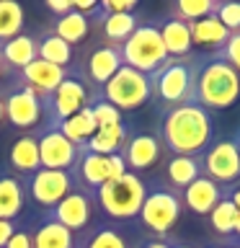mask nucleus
<instances>
[{
    "instance_id": "34",
    "label": "nucleus",
    "mask_w": 240,
    "mask_h": 248,
    "mask_svg": "<svg viewBox=\"0 0 240 248\" xmlns=\"http://www.w3.org/2000/svg\"><path fill=\"white\" fill-rule=\"evenodd\" d=\"M90 111H93V119H96L98 129H106V127H116V124L124 122V114L119 111L116 106H111L108 101H104L96 93H90V101H88Z\"/></svg>"
},
{
    "instance_id": "17",
    "label": "nucleus",
    "mask_w": 240,
    "mask_h": 248,
    "mask_svg": "<svg viewBox=\"0 0 240 248\" xmlns=\"http://www.w3.org/2000/svg\"><path fill=\"white\" fill-rule=\"evenodd\" d=\"M42 168L39 160V129L18 135L8 147V173L18 176L21 181Z\"/></svg>"
},
{
    "instance_id": "26",
    "label": "nucleus",
    "mask_w": 240,
    "mask_h": 248,
    "mask_svg": "<svg viewBox=\"0 0 240 248\" xmlns=\"http://www.w3.org/2000/svg\"><path fill=\"white\" fill-rule=\"evenodd\" d=\"M129 135H132L129 122H121L116 127H106V129H96V135L85 142V150L96 155H121Z\"/></svg>"
},
{
    "instance_id": "40",
    "label": "nucleus",
    "mask_w": 240,
    "mask_h": 248,
    "mask_svg": "<svg viewBox=\"0 0 240 248\" xmlns=\"http://www.w3.org/2000/svg\"><path fill=\"white\" fill-rule=\"evenodd\" d=\"M15 225H18V222H8V220H0V248H5V243H8V240H11L13 230H15Z\"/></svg>"
},
{
    "instance_id": "18",
    "label": "nucleus",
    "mask_w": 240,
    "mask_h": 248,
    "mask_svg": "<svg viewBox=\"0 0 240 248\" xmlns=\"http://www.w3.org/2000/svg\"><path fill=\"white\" fill-rule=\"evenodd\" d=\"M70 173H73V181L77 189L96 194L111 178V173H108V155H96V153H88L85 147H80L77 163Z\"/></svg>"
},
{
    "instance_id": "8",
    "label": "nucleus",
    "mask_w": 240,
    "mask_h": 248,
    "mask_svg": "<svg viewBox=\"0 0 240 248\" xmlns=\"http://www.w3.org/2000/svg\"><path fill=\"white\" fill-rule=\"evenodd\" d=\"M88 101H90V91L85 88L80 75L70 67V75L57 85V91H52L42 101V111H44L42 127H60L62 122H67L73 114L88 106Z\"/></svg>"
},
{
    "instance_id": "21",
    "label": "nucleus",
    "mask_w": 240,
    "mask_h": 248,
    "mask_svg": "<svg viewBox=\"0 0 240 248\" xmlns=\"http://www.w3.org/2000/svg\"><path fill=\"white\" fill-rule=\"evenodd\" d=\"M29 199H26V189L18 176L0 170V220L8 222H18L23 217Z\"/></svg>"
},
{
    "instance_id": "22",
    "label": "nucleus",
    "mask_w": 240,
    "mask_h": 248,
    "mask_svg": "<svg viewBox=\"0 0 240 248\" xmlns=\"http://www.w3.org/2000/svg\"><path fill=\"white\" fill-rule=\"evenodd\" d=\"M163 173L160 178L168 186H173L176 191H183L191 181H196L201 176V155L199 158H189V155H168L163 158Z\"/></svg>"
},
{
    "instance_id": "15",
    "label": "nucleus",
    "mask_w": 240,
    "mask_h": 248,
    "mask_svg": "<svg viewBox=\"0 0 240 248\" xmlns=\"http://www.w3.org/2000/svg\"><path fill=\"white\" fill-rule=\"evenodd\" d=\"M80 155V147L73 145L57 127L39 129V160L49 170H73Z\"/></svg>"
},
{
    "instance_id": "31",
    "label": "nucleus",
    "mask_w": 240,
    "mask_h": 248,
    "mask_svg": "<svg viewBox=\"0 0 240 248\" xmlns=\"http://www.w3.org/2000/svg\"><path fill=\"white\" fill-rule=\"evenodd\" d=\"M26 13H23L21 3L15 0H0V44L11 42L18 34H23V21Z\"/></svg>"
},
{
    "instance_id": "30",
    "label": "nucleus",
    "mask_w": 240,
    "mask_h": 248,
    "mask_svg": "<svg viewBox=\"0 0 240 248\" xmlns=\"http://www.w3.org/2000/svg\"><path fill=\"white\" fill-rule=\"evenodd\" d=\"M62 135H65L73 145H77V147H85V142L96 135V129H98V124H96V119H93V111H90V106H85V108H80L77 114H73L67 122H62L60 127H57Z\"/></svg>"
},
{
    "instance_id": "39",
    "label": "nucleus",
    "mask_w": 240,
    "mask_h": 248,
    "mask_svg": "<svg viewBox=\"0 0 240 248\" xmlns=\"http://www.w3.org/2000/svg\"><path fill=\"white\" fill-rule=\"evenodd\" d=\"M46 11H52L54 18L67 16L70 11H73V0H46Z\"/></svg>"
},
{
    "instance_id": "13",
    "label": "nucleus",
    "mask_w": 240,
    "mask_h": 248,
    "mask_svg": "<svg viewBox=\"0 0 240 248\" xmlns=\"http://www.w3.org/2000/svg\"><path fill=\"white\" fill-rule=\"evenodd\" d=\"M96 197L83 189H75L67 194L65 199L60 202L54 209H49V212H42V215H49L52 220H57L60 225H65V228L70 232H85L93 225V217H96Z\"/></svg>"
},
{
    "instance_id": "1",
    "label": "nucleus",
    "mask_w": 240,
    "mask_h": 248,
    "mask_svg": "<svg viewBox=\"0 0 240 248\" xmlns=\"http://www.w3.org/2000/svg\"><path fill=\"white\" fill-rule=\"evenodd\" d=\"M158 140L168 155H189L199 158L214 142L212 111L199 106L196 101L163 108L158 119Z\"/></svg>"
},
{
    "instance_id": "20",
    "label": "nucleus",
    "mask_w": 240,
    "mask_h": 248,
    "mask_svg": "<svg viewBox=\"0 0 240 248\" xmlns=\"http://www.w3.org/2000/svg\"><path fill=\"white\" fill-rule=\"evenodd\" d=\"M36 57H39L36 36H31V34H18L15 39H11V42L0 44V65H3L5 78H13L15 73H21V70L29 67Z\"/></svg>"
},
{
    "instance_id": "42",
    "label": "nucleus",
    "mask_w": 240,
    "mask_h": 248,
    "mask_svg": "<svg viewBox=\"0 0 240 248\" xmlns=\"http://www.w3.org/2000/svg\"><path fill=\"white\" fill-rule=\"evenodd\" d=\"M225 197H227L232 204L238 207V212H240V181L235 186H230V189H225Z\"/></svg>"
},
{
    "instance_id": "38",
    "label": "nucleus",
    "mask_w": 240,
    "mask_h": 248,
    "mask_svg": "<svg viewBox=\"0 0 240 248\" xmlns=\"http://www.w3.org/2000/svg\"><path fill=\"white\" fill-rule=\"evenodd\" d=\"M104 13H137V0H101Z\"/></svg>"
},
{
    "instance_id": "14",
    "label": "nucleus",
    "mask_w": 240,
    "mask_h": 248,
    "mask_svg": "<svg viewBox=\"0 0 240 248\" xmlns=\"http://www.w3.org/2000/svg\"><path fill=\"white\" fill-rule=\"evenodd\" d=\"M121 158H124V166L132 173H150L155 166H160L163 158H165V150H163L160 140L155 132H132L127 145L121 150Z\"/></svg>"
},
{
    "instance_id": "2",
    "label": "nucleus",
    "mask_w": 240,
    "mask_h": 248,
    "mask_svg": "<svg viewBox=\"0 0 240 248\" xmlns=\"http://www.w3.org/2000/svg\"><path fill=\"white\" fill-rule=\"evenodd\" d=\"M240 98V73H235L227 62L217 54H204L196 70V85H194V101L207 111L230 108Z\"/></svg>"
},
{
    "instance_id": "27",
    "label": "nucleus",
    "mask_w": 240,
    "mask_h": 248,
    "mask_svg": "<svg viewBox=\"0 0 240 248\" xmlns=\"http://www.w3.org/2000/svg\"><path fill=\"white\" fill-rule=\"evenodd\" d=\"M160 26V36H163V44H165V52L168 57H189L194 54V42H191V31H189V23L183 21H176V18H165Z\"/></svg>"
},
{
    "instance_id": "9",
    "label": "nucleus",
    "mask_w": 240,
    "mask_h": 248,
    "mask_svg": "<svg viewBox=\"0 0 240 248\" xmlns=\"http://www.w3.org/2000/svg\"><path fill=\"white\" fill-rule=\"evenodd\" d=\"M23 189H26V199L42 207V212H49L75 189L73 173L70 170H49L39 168L36 173L23 178Z\"/></svg>"
},
{
    "instance_id": "19",
    "label": "nucleus",
    "mask_w": 240,
    "mask_h": 248,
    "mask_svg": "<svg viewBox=\"0 0 240 248\" xmlns=\"http://www.w3.org/2000/svg\"><path fill=\"white\" fill-rule=\"evenodd\" d=\"M222 199H225V189L217 186L214 181H209L207 176H199L196 181H191L181 191L183 209L191 215H199V217H209V212H212Z\"/></svg>"
},
{
    "instance_id": "48",
    "label": "nucleus",
    "mask_w": 240,
    "mask_h": 248,
    "mask_svg": "<svg viewBox=\"0 0 240 248\" xmlns=\"http://www.w3.org/2000/svg\"><path fill=\"white\" fill-rule=\"evenodd\" d=\"M230 248H235V246H230Z\"/></svg>"
},
{
    "instance_id": "36",
    "label": "nucleus",
    "mask_w": 240,
    "mask_h": 248,
    "mask_svg": "<svg viewBox=\"0 0 240 248\" xmlns=\"http://www.w3.org/2000/svg\"><path fill=\"white\" fill-rule=\"evenodd\" d=\"M214 54L222 62H227L235 73H240V31H238V34H230V39L225 42V46L220 52H214Z\"/></svg>"
},
{
    "instance_id": "41",
    "label": "nucleus",
    "mask_w": 240,
    "mask_h": 248,
    "mask_svg": "<svg viewBox=\"0 0 240 248\" xmlns=\"http://www.w3.org/2000/svg\"><path fill=\"white\" fill-rule=\"evenodd\" d=\"M137 248H173V238H150L145 243H139Z\"/></svg>"
},
{
    "instance_id": "32",
    "label": "nucleus",
    "mask_w": 240,
    "mask_h": 248,
    "mask_svg": "<svg viewBox=\"0 0 240 248\" xmlns=\"http://www.w3.org/2000/svg\"><path fill=\"white\" fill-rule=\"evenodd\" d=\"M217 0H176V3L168 5V18L183 21V23H194L199 18H207V16L214 13Z\"/></svg>"
},
{
    "instance_id": "7",
    "label": "nucleus",
    "mask_w": 240,
    "mask_h": 248,
    "mask_svg": "<svg viewBox=\"0 0 240 248\" xmlns=\"http://www.w3.org/2000/svg\"><path fill=\"white\" fill-rule=\"evenodd\" d=\"M96 96H101L104 101H108L111 106H116L119 111H135V108L145 106L147 101H152L150 93V75L137 73L127 65L119 67L111 80H108L104 88H101Z\"/></svg>"
},
{
    "instance_id": "25",
    "label": "nucleus",
    "mask_w": 240,
    "mask_h": 248,
    "mask_svg": "<svg viewBox=\"0 0 240 248\" xmlns=\"http://www.w3.org/2000/svg\"><path fill=\"white\" fill-rule=\"evenodd\" d=\"M189 31H191V42H194V46H199V49H207V54L220 52L222 46H225V42L230 39V31L214 18V13L207 16V18H199V21L189 23Z\"/></svg>"
},
{
    "instance_id": "4",
    "label": "nucleus",
    "mask_w": 240,
    "mask_h": 248,
    "mask_svg": "<svg viewBox=\"0 0 240 248\" xmlns=\"http://www.w3.org/2000/svg\"><path fill=\"white\" fill-rule=\"evenodd\" d=\"M181 215H183L181 191L168 186L160 176L147 178V191L137 215L139 225L147 232H152L155 238H168L178 225V220H181Z\"/></svg>"
},
{
    "instance_id": "6",
    "label": "nucleus",
    "mask_w": 240,
    "mask_h": 248,
    "mask_svg": "<svg viewBox=\"0 0 240 248\" xmlns=\"http://www.w3.org/2000/svg\"><path fill=\"white\" fill-rule=\"evenodd\" d=\"M119 52H121L124 65L137 70V73H145V75H152L168 60L165 44H163V36H160V26L158 23H150V21L139 23L135 29V34L119 46Z\"/></svg>"
},
{
    "instance_id": "43",
    "label": "nucleus",
    "mask_w": 240,
    "mask_h": 248,
    "mask_svg": "<svg viewBox=\"0 0 240 248\" xmlns=\"http://www.w3.org/2000/svg\"><path fill=\"white\" fill-rule=\"evenodd\" d=\"M0 122H5V104H3V93H0Z\"/></svg>"
},
{
    "instance_id": "10",
    "label": "nucleus",
    "mask_w": 240,
    "mask_h": 248,
    "mask_svg": "<svg viewBox=\"0 0 240 248\" xmlns=\"http://www.w3.org/2000/svg\"><path fill=\"white\" fill-rule=\"evenodd\" d=\"M11 88L3 96V104H5V122L11 124L13 129H18L21 135L26 132H36L42 129V122H44V111H42V98L36 96L34 91L23 88L18 83H8Z\"/></svg>"
},
{
    "instance_id": "44",
    "label": "nucleus",
    "mask_w": 240,
    "mask_h": 248,
    "mask_svg": "<svg viewBox=\"0 0 240 248\" xmlns=\"http://www.w3.org/2000/svg\"><path fill=\"white\" fill-rule=\"evenodd\" d=\"M173 248H194V246H189V243H181V240H173Z\"/></svg>"
},
{
    "instance_id": "35",
    "label": "nucleus",
    "mask_w": 240,
    "mask_h": 248,
    "mask_svg": "<svg viewBox=\"0 0 240 248\" xmlns=\"http://www.w3.org/2000/svg\"><path fill=\"white\" fill-rule=\"evenodd\" d=\"M214 18L220 21L230 34H238L240 31V3L238 0H217Z\"/></svg>"
},
{
    "instance_id": "5",
    "label": "nucleus",
    "mask_w": 240,
    "mask_h": 248,
    "mask_svg": "<svg viewBox=\"0 0 240 248\" xmlns=\"http://www.w3.org/2000/svg\"><path fill=\"white\" fill-rule=\"evenodd\" d=\"M145 191H147V178L127 170L121 178L106 181L93 197H96V207L108 217V222H129L137 220Z\"/></svg>"
},
{
    "instance_id": "24",
    "label": "nucleus",
    "mask_w": 240,
    "mask_h": 248,
    "mask_svg": "<svg viewBox=\"0 0 240 248\" xmlns=\"http://www.w3.org/2000/svg\"><path fill=\"white\" fill-rule=\"evenodd\" d=\"M31 235H34V248H77L75 232H70L49 215H42V220L31 225Z\"/></svg>"
},
{
    "instance_id": "45",
    "label": "nucleus",
    "mask_w": 240,
    "mask_h": 248,
    "mask_svg": "<svg viewBox=\"0 0 240 248\" xmlns=\"http://www.w3.org/2000/svg\"><path fill=\"white\" fill-rule=\"evenodd\" d=\"M232 140H235V142H238V153H240V129L235 132V135H232Z\"/></svg>"
},
{
    "instance_id": "16",
    "label": "nucleus",
    "mask_w": 240,
    "mask_h": 248,
    "mask_svg": "<svg viewBox=\"0 0 240 248\" xmlns=\"http://www.w3.org/2000/svg\"><path fill=\"white\" fill-rule=\"evenodd\" d=\"M67 75H70V70L57 67V65H49V62H44V60L36 57L29 67H23L21 73H15L11 80L23 85V88H29V91H34L36 96L44 101L52 91H57V85L65 80Z\"/></svg>"
},
{
    "instance_id": "33",
    "label": "nucleus",
    "mask_w": 240,
    "mask_h": 248,
    "mask_svg": "<svg viewBox=\"0 0 240 248\" xmlns=\"http://www.w3.org/2000/svg\"><path fill=\"white\" fill-rule=\"evenodd\" d=\"M238 207L225 197L220 204H217L212 212H209V225H212L214 232H220L222 238H232V230H235V222H238Z\"/></svg>"
},
{
    "instance_id": "29",
    "label": "nucleus",
    "mask_w": 240,
    "mask_h": 248,
    "mask_svg": "<svg viewBox=\"0 0 240 248\" xmlns=\"http://www.w3.org/2000/svg\"><path fill=\"white\" fill-rule=\"evenodd\" d=\"M49 31H52V34H57L62 42H67L70 46H75V44H83L85 39H88V34H90V18H85V16L77 13V11H70L67 16L54 18Z\"/></svg>"
},
{
    "instance_id": "37",
    "label": "nucleus",
    "mask_w": 240,
    "mask_h": 248,
    "mask_svg": "<svg viewBox=\"0 0 240 248\" xmlns=\"http://www.w3.org/2000/svg\"><path fill=\"white\" fill-rule=\"evenodd\" d=\"M5 248H34V235H31V225L29 222H18L13 230L11 240L5 243Z\"/></svg>"
},
{
    "instance_id": "28",
    "label": "nucleus",
    "mask_w": 240,
    "mask_h": 248,
    "mask_svg": "<svg viewBox=\"0 0 240 248\" xmlns=\"http://www.w3.org/2000/svg\"><path fill=\"white\" fill-rule=\"evenodd\" d=\"M36 52H39V60L49 62V65H57V67H65V70L73 67V60H75L73 46L67 42H62L57 34H52L49 29L36 36Z\"/></svg>"
},
{
    "instance_id": "47",
    "label": "nucleus",
    "mask_w": 240,
    "mask_h": 248,
    "mask_svg": "<svg viewBox=\"0 0 240 248\" xmlns=\"http://www.w3.org/2000/svg\"><path fill=\"white\" fill-rule=\"evenodd\" d=\"M209 248H230V246H209Z\"/></svg>"
},
{
    "instance_id": "3",
    "label": "nucleus",
    "mask_w": 240,
    "mask_h": 248,
    "mask_svg": "<svg viewBox=\"0 0 240 248\" xmlns=\"http://www.w3.org/2000/svg\"><path fill=\"white\" fill-rule=\"evenodd\" d=\"M199 62H201V54H189V57H178V60L168 57L150 75V93L160 104V111L194 101Z\"/></svg>"
},
{
    "instance_id": "46",
    "label": "nucleus",
    "mask_w": 240,
    "mask_h": 248,
    "mask_svg": "<svg viewBox=\"0 0 240 248\" xmlns=\"http://www.w3.org/2000/svg\"><path fill=\"white\" fill-rule=\"evenodd\" d=\"M3 78H5V73H3V65H0V80H3Z\"/></svg>"
},
{
    "instance_id": "23",
    "label": "nucleus",
    "mask_w": 240,
    "mask_h": 248,
    "mask_svg": "<svg viewBox=\"0 0 240 248\" xmlns=\"http://www.w3.org/2000/svg\"><path fill=\"white\" fill-rule=\"evenodd\" d=\"M83 240H77V248H137L127 238L119 222H98L90 225L85 232H80Z\"/></svg>"
},
{
    "instance_id": "12",
    "label": "nucleus",
    "mask_w": 240,
    "mask_h": 248,
    "mask_svg": "<svg viewBox=\"0 0 240 248\" xmlns=\"http://www.w3.org/2000/svg\"><path fill=\"white\" fill-rule=\"evenodd\" d=\"M121 65L124 62H121L119 46H111V44L101 42L98 46L90 49V54L83 60V65H75L73 70L80 75V80L85 83V88H88L90 93H98L116 73H119Z\"/></svg>"
},
{
    "instance_id": "11",
    "label": "nucleus",
    "mask_w": 240,
    "mask_h": 248,
    "mask_svg": "<svg viewBox=\"0 0 240 248\" xmlns=\"http://www.w3.org/2000/svg\"><path fill=\"white\" fill-rule=\"evenodd\" d=\"M201 176L214 181L222 189H230L240 181V153L235 140H217L201 155Z\"/></svg>"
}]
</instances>
